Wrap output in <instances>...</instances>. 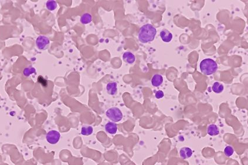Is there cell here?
<instances>
[{
  "instance_id": "obj_6",
  "label": "cell",
  "mask_w": 248,
  "mask_h": 165,
  "mask_svg": "<svg viewBox=\"0 0 248 165\" xmlns=\"http://www.w3.org/2000/svg\"><path fill=\"white\" fill-rule=\"evenodd\" d=\"M160 37L164 42H170L172 39V33L167 29H164L160 33Z\"/></svg>"
},
{
  "instance_id": "obj_2",
  "label": "cell",
  "mask_w": 248,
  "mask_h": 165,
  "mask_svg": "<svg viewBox=\"0 0 248 165\" xmlns=\"http://www.w3.org/2000/svg\"><path fill=\"white\" fill-rule=\"evenodd\" d=\"M200 67L201 72L204 75H210L215 73L218 69V66L214 60L208 58L201 61Z\"/></svg>"
},
{
  "instance_id": "obj_13",
  "label": "cell",
  "mask_w": 248,
  "mask_h": 165,
  "mask_svg": "<svg viewBox=\"0 0 248 165\" xmlns=\"http://www.w3.org/2000/svg\"><path fill=\"white\" fill-rule=\"evenodd\" d=\"M224 87L219 82H215L212 85V91L215 93H221L223 91Z\"/></svg>"
},
{
  "instance_id": "obj_9",
  "label": "cell",
  "mask_w": 248,
  "mask_h": 165,
  "mask_svg": "<svg viewBox=\"0 0 248 165\" xmlns=\"http://www.w3.org/2000/svg\"><path fill=\"white\" fill-rule=\"evenodd\" d=\"M123 59L125 62L129 64H132L136 61V57L131 52H126L123 55Z\"/></svg>"
},
{
  "instance_id": "obj_16",
  "label": "cell",
  "mask_w": 248,
  "mask_h": 165,
  "mask_svg": "<svg viewBox=\"0 0 248 165\" xmlns=\"http://www.w3.org/2000/svg\"><path fill=\"white\" fill-rule=\"evenodd\" d=\"M46 5L47 9L49 11H53L57 8V3L55 1H48Z\"/></svg>"
},
{
  "instance_id": "obj_7",
  "label": "cell",
  "mask_w": 248,
  "mask_h": 165,
  "mask_svg": "<svg viewBox=\"0 0 248 165\" xmlns=\"http://www.w3.org/2000/svg\"><path fill=\"white\" fill-rule=\"evenodd\" d=\"M105 130L110 134H115L117 131V124L113 122H109L105 125Z\"/></svg>"
},
{
  "instance_id": "obj_19",
  "label": "cell",
  "mask_w": 248,
  "mask_h": 165,
  "mask_svg": "<svg viewBox=\"0 0 248 165\" xmlns=\"http://www.w3.org/2000/svg\"><path fill=\"white\" fill-rule=\"evenodd\" d=\"M164 94L163 91H161V90L157 91L156 93V94H155V96H156V97L157 99H161V98H162V97H164Z\"/></svg>"
},
{
  "instance_id": "obj_10",
  "label": "cell",
  "mask_w": 248,
  "mask_h": 165,
  "mask_svg": "<svg viewBox=\"0 0 248 165\" xmlns=\"http://www.w3.org/2000/svg\"><path fill=\"white\" fill-rule=\"evenodd\" d=\"M162 82H163V77L162 75L159 74L154 75L151 79V84L154 87H158L161 85Z\"/></svg>"
},
{
  "instance_id": "obj_1",
  "label": "cell",
  "mask_w": 248,
  "mask_h": 165,
  "mask_svg": "<svg viewBox=\"0 0 248 165\" xmlns=\"http://www.w3.org/2000/svg\"><path fill=\"white\" fill-rule=\"evenodd\" d=\"M157 34V29L151 24L142 26L138 32V38L141 43H146L154 41Z\"/></svg>"
},
{
  "instance_id": "obj_4",
  "label": "cell",
  "mask_w": 248,
  "mask_h": 165,
  "mask_svg": "<svg viewBox=\"0 0 248 165\" xmlns=\"http://www.w3.org/2000/svg\"><path fill=\"white\" fill-rule=\"evenodd\" d=\"M60 138H61L60 133L55 130L49 131L46 135L47 141L48 142V143L52 145L57 143L60 139Z\"/></svg>"
},
{
  "instance_id": "obj_8",
  "label": "cell",
  "mask_w": 248,
  "mask_h": 165,
  "mask_svg": "<svg viewBox=\"0 0 248 165\" xmlns=\"http://www.w3.org/2000/svg\"><path fill=\"white\" fill-rule=\"evenodd\" d=\"M180 153L181 158L183 159H186L191 158V156L192 155V151L190 148L184 147L181 149Z\"/></svg>"
},
{
  "instance_id": "obj_18",
  "label": "cell",
  "mask_w": 248,
  "mask_h": 165,
  "mask_svg": "<svg viewBox=\"0 0 248 165\" xmlns=\"http://www.w3.org/2000/svg\"><path fill=\"white\" fill-rule=\"evenodd\" d=\"M234 150L232 146H226L224 149V153L226 156L230 157L234 154Z\"/></svg>"
},
{
  "instance_id": "obj_3",
  "label": "cell",
  "mask_w": 248,
  "mask_h": 165,
  "mask_svg": "<svg viewBox=\"0 0 248 165\" xmlns=\"http://www.w3.org/2000/svg\"><path fill=\"white\" fill-rule=\"evenodd\" d=\"M106 115L113 123L120 121L123 118V113L117 107H112L106 112Z\"/></svg>"
},
{
  "instance_id": "obj_5",
  "label": "cell",
  "mask_w": 248,
  "mask_h": 165,
  "mask_svg": "<svg viewBox=\"0 0 248 165\" xmlns=\"http://www.w3.org/2000/svg\"><path fill=\"white\" fill-rule=\"evenodd\" d=\"M49 42V39L45 36H39L36 40L37 46L41 50L45 49L47 47H48Z\"/></svg>"
},
{
  "instance_id": "obj_12",
  "label": "cell",
  "mask_w": 248,
  "mask_h": 165,
  "mask_svg": "<svg viewBox=\"0 0 248 165\" xmlns=\"http://www.w3.org/2000/svg\"><path fill=\"white\" fill-rule=\"evenodd\" d=\"M207 132L211 136H216L219 135L220 129L217 125L215 124H211L208 126Z\"/></svg>"
},
{
  "instance_id": "obj_11",
  "label": "cell",
  "mask_w": 248,
  "mask_h": 165,
  "mask_svg": "<svg viewBox=\"0 0 248 165\" xmlns=\"http://www.w3.org/2000/svg\"><path fill=\"white\" fill-rule=\"evenodd\" d=\"M106 90H107V92L109 95H116L117 93V83L115 82L108 83L106 86Z\"/></svg>"
},
{
  "instance_id": "obj_15",
  "label": "cell",
  "mask_w": 248,
  "mask_h": 165,
  "mask_svg": "<svg viewBox=\"0 0 248 165\" xmlns=\"http://www.w3.org/2000/svg\"><path fill=\"white\" fill-rule=\"evenodd\" d=\"M93 129L91 126H83L82 128L81 133L83 135L89 136L93 133Z\"/></svg>"
},
{
  "instance_id": "obj_17",
  "label": "cell",
  "mask_w": 248,
  "mask_h": 165,
  "mask_svg": "<svg viewBox=\"0 0 248 165\" xmlns=\"http://www.w3.org/2000/svg\"><path fill=\"white\" fill-rule=\"evenodd\" d=\"M33 73H36V70L34 67H26L23 71V74L26 77H28Z\"/></svg>"
},
{
  "instance_id": "obj_14",
  "label": "cell",
  "mask_w": 248,
  "mask_h": 165,
  "mask_svg": "<svg viewBox=\"0 0 248 165\" xmlns=\"http://www.w3.org/2000/svg\"><path fill=\"white\" fill-rule=\"evenodd\" d=\"M92 16L89 13H85L82 15L81 18V22L82 24H89L92 22Z\"/></svg>"
}]
</instances>
